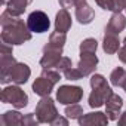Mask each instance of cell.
I'll use <instances>...</instances> for the list:
<instances>
[{"label": "cell", "mask_w": 126, "mask_h": 126, "mask_svg": "<svg viewBox=\"0 0 126 126\" xmlns=\"http://www.w3.org/2000/svg\"><path fill=\"white\" fill-rule=\"evenodd\" d=\"M0 24H2V34H0L2 42L11 46L22 45L31 39V31L27 22H24V19L19 16L12 15L9 11H5L0 15Z\"/></svg>", "instance_id": "cell-1"}, {"label": "cell", "mask_w": 126, "mask_h": 126, "mask_svg": "<svg viewBox=\"0 0 126 126\" xmlns=\"http://www.w3.org/2000/svg\"><path fill=\"white\" fill-rule=\"evenodd\" d=\"M0 99L5 104H12L15 108H24L28 104V96L27 94L16 85V86H6L2 94H0Z\"/></svg>", "instance_id": "cell-2"}, {"label": "cell", "mask_w": 126, "mask_h": 126, "mask_svg": "<svg viewBox=\"0 0 126 126\" xmlns=\"http://www.w3.org/2000/svg\"><path fill=\"white\" fill-rule=\"evenodd\" d=\"M36 116L39 119L40 123H52L59 114L56 111V107H55V102L53 99L47 95V96H42V99L37 102L36 105Z\"/></svg>", "instance_id": "cell-3"}, {"label": "cell", "mask_w": 126, "mask_h": 126, "mask_svg": "<svg viewBox=\"0 0 126 126\" xmlns=\"http://www.w3.org/2000/svg\"><path fill=\"white\" fill-rule=\"evenodd\" d=\"M15 62H16V59L14 58L12 46L2 42V47H0V82L3 85L9 83L8 82V74H9V70L12 68V65Z\"/></svg>", "instance_id": "cell-4"}, {"label": "cell", "mask_w": 126, "mask_h": 126, "mask_svg": "<svg viewBox=\"0 0 126 126\" xmlns=\"http://www.w3.org/2000/svg\"><path fill=\"white\" fill-rule=\"evenodd\" d=\"M82 98H83V89L80 86L62 85L56 91V101L59 104H64V105L77 104Z\"/></svg>", "instance_id": "cell-5"}, {"label": "cell", "mask_w": 126, "mask_h": 126, "mask_svg": "<svg viewBox=\"0 0 126 126\" xmlns=\"http://www.w3.org/2000/svg\"><path fill=\"white\" fill-rule=\"evenodd\" d=\"M27 25L31 33H45L50 27L49 16L43 11H34L27 18Z\"/></svg>", "instance_id": "cell-6"}, {"label": "cell", "mask_w": 126, "mask_h": 126, "mask_svg": "<svg viewBox=\"0 0 126 126\" xmlns=\"http://www.w3.org/2000/svg\"><path fill=\"white\" fill-rule=\"evenodd\" d=\"M31 76V70L27 64L24 62H15L12 65V68L9 70V74H8V82H12L15 85H24L27 83V80L30 79Z\"/></svg>", "instance_id": "cell-7"}, {"label": "cell", "mask_w": 126, "mask_h": 126, "mask_svg": "<svg viewBox=\"0 0 126 126\" xmlns=\"http://www.w3.org/2000/svg\"><path fill=\"white\" fill-rule=\"evenodd\" d=\"M111 94H113V91H111V88L108 86L107 82L102 83V85H99V86L92 88V92H91V95H89V107H92V108H99L101 105L105 104L107 98H108Z\"/></svg>", "instance_id": "cell-8"}, {"label": "cell", "mask_w": 126, "mask_h": 126, "mask_svg": "<svg viewBox=\"0 0 126 126\" xmlns=\"http://www.w3.org/2000/svg\"><path fill=\"white\" fill-rule=\"evenodd\" d=\"M96 65H98L96 53H92V52H80V59H79L77 68L80 70V73H82L83 77L91 76L95 71Z\"/></svg>", "instance_id": "cell-9"}, {"label": "cell", "mask_w": 126, "mask_h": 126, "mask_svg": "<svg viewBox=\"0 0 126 126\" xmlns=\"http://www.w3.org/2000/svg\"><path fill=\"white\" fill-rule=\"evenodd\" d=\"M62 55V49H55V47H49L47 45L43 47V55L40 58V67L43 70L46 68H55L58 61L61 59Z\"/></svg>", "instance_id": "cell-10"}, {"label": "cell", "mask_w": 126, "mask_h": 126, "mask_svg": "<svg viewBox=\"0 0 126 126\" xmlns=\"http://www.w3.org/2000/svg\"><path fill=\"white\" fill-rule=\"evenodd\" d=\"M122 107H123V99L117 94H111L105 101V108H107L105 114H107V117L110 120H119Z\"/></svg>", "instance_id": "cell-11"}, {"label": "cell", "mask_w": 126, "mask_h": 126, "mask_svg": "<svg viewBox=\"0 0 126 126\" xmlns=\"http://www.w3.org/2000/svg\"><path fill=\"white\" fill-rule=\"evenodd\" d=\"M108 117L107 114L101 113V111H95V113H88V114H83L77 119L79 125L82 126H95V125H107L108 123Z\"/></svg>", "instance_id": "cell-12"}, {"label": "cell", "mask_w": 126, "mask_h": 126, "mask_svg": "<svg viewBox=\"0 0 126 126\" xmlns=\"http://www.w3.org/2000/svg\"><path fill=\"white\" fill-rule=\"evenodd\" d=\"M126 28V18L120 14V12H113L107 27H105V33L108 34H120L123 30Z\"/></svg>", "instance_id": "cell-13"}, {"label": "cell", "mask_w": 126, "mask_h": 126, "mask_svg": "<svg viewBox=\"0 0 126 126\" xmlns=\"http://www.w3.org/2000/svg\"><path fill=\"white\" fill-rule=\"evenodd\" d=\"M55 85H56V83H53V82L49 80L47 77L40 76V77L36 79L34 83H33V92H34L36 95H39V96H47V95H50V92L53 91V86H55Z\"/></svg>", "instance_id": "cell-14"}, {"label": "cell", "mask_w": 126, "mask_h": 126, "mask_svg": "<svg viewBox=\"0 0 126 126\" xmlns=\"http://www.w3.org/2000/svg\"><path fill=\"white\" fill-rule=\"evenodd\" d=\"M31 2L33 0H2V3L6 6V11H9L15 16H21Z\"/></svg>", "instance_id": "cell-15"}, {"label": "cell", "mask_w": 126, "mask_h": 126, "mask_svg": "<svg viewBox=\"0 0 126 126\" xmlns=\"http://www.w3.org/2000/svg\"><path fill=\"white\" fill-rule=\"evenodd\" d=\"M74 8H76V19H77L80 24H83V25L91 24L92 19L95 18V12H94V9L88 5V2L83 3V5L74 6Z\"/></svg>", "instance_id": "cell-16"}, {"label": "cell", "mask_w": 126, "mask_h": 126, "mask_svg": "<svg viewBox=\"0 0 126 126\" xmlns=\"http://www.w3.org/2000/svg\"><path fill=\"white\" fill-rule=\"evenodd\" d=\"M71 28V16L67 9H61L55 16V30L61 33H67Z\"/></svg>", "instance_id": "cell-17"}, {"label": "cell", "mask_w": 126, "mask_h": 126, "mask_svg": "<svg viewBox=\"0 0 126 126\" xmlns=\"http://www.w3.org/2000/svg\"><path fill=\"white\" fill-rule=\"evenodd\" d=\"M102 49L105 53L113 55L120 49V40L117 37V34H104V40H102Z\"/></svg>", "instance_id": "cell-18"}, {"label": "cell", "mask_w": 126, "mask_h": 126, "mask_svg": "<svg viewBox=\"0 0 126 126\" xmlns=\"http://www.w3.org/2000/svg\"><path fill=\"white\" fill-rule=\"evenodd\" d=\"M22 120H24V116L19 111L11 110L2 116V125L3 126H18V125H22Z\"/></svg>", "instance_id": "cell-19"}, {"label": "cell", "mask_w": 126, "mask_h": 126, "mask_svg": "<svg viewBox=\"0 0 126 126\" xmlns=\"http://www.w3.org/2000/svg\"><path fill=\"white\" fill-rule=\"evenodd\" d=\"M67 42V33H61V31H53L49 37L47 46L49 47H55V49H64V45Z\"/></svg>", "instance_id": "cell-20"}, {"label": "cell", "mask_w": 126, "mask_h": 126, "mask_svg": "<svg viewBox=\"0 0 126 126\" xmlns=\"http://www.w3.org/2000/svg\"><path fill=\"white\" fill-rule=\"evenodd\" d=\"M110 82L116 88H123V85L126 82V70L122 68V67L114 68L111 71V74H110Z\"/></svg>", "instance_id": "cell-21"}, {"label": "cell", "mask_w": 126, "mask_h": 126, "mask_svg": "<svg viewBox=\"0 0 126 126\" xmlns=\"http://www.w3.org/2000/svg\"><path fill=\"white\" fill-rule=\"evenodd\" d=\"M65 116L68 117V119H79L80 116H83V108L79 105V104H70V105H67L65 107Z\"/></svg>", "instance_id": "cell-22"}, {"label": "cell", "mask_w": 126, "mask_h": 126, "mask_svg": "<svg viewBox=\"0 0 126 126\" xmlns=\"http://www.w3.org/2000/svg\"><path fill=\"white\" fill-rule=\"evenodd\" d=\"M96 49H98V42L92 37H88L85 39L82 43H80V52H92V53H96Z\"/></svg>", "instance_id": "cell-23"}, {"label": "cell", "mask_w": 126, "mask_h": 126, "mask_svg": "<svg viewBox=\"0 0 126 126\" xmlns=\"http://www.w3.org/2000/svg\"><path fill=\"white\" fill-rule=\"evenodd\" d=\"M64 77L67 79V80H80L83 76H82V73H80V70L77 68V67H70L68 70H65L64 73Z\"/></svg>", "instance_id": "cell-24"}, {"label": "cell", "mask_w": 126, "mask_h": 126, "mask_svg": "<svg viewBox=\"0 0 126 126\" xmlns=\"http://www.w3.org/2000/svg\"><path fill=\"white\" fill-rule=\"evenodd\" d=\"M70 67H73V64H71V59L70 58H67V56H61V59L58 61V64H56V70L59 71V73H64L65 70H68Z\"/></svg>", "instance_id": "cell-25"}, {"label": "cell", "mask_w": 126, "mask_h": 126, "mask_svg": "<svg viewBox=\"0 0 126 126\" xmlns=\"http://www.w3.org/2000/svg\"><path fill=\"white\" fill-rule=\"evenodd\" d=\"M39 123H40V122H39V119H37L36 114L30 113V114H25V116H24V120H22V125H24V126H36V125H39Z\"/></svg>", "instance_id": "cell-26"}, {"label": "cell", "mask_w": 126, "mask_h": 126, "mask_svg": "<svg viewBox=\"0 0 126 126\" xmlns=\"http://www.w3.org/2000/svg\"><path fill=\"white\" fill-rule=\"evenodd\" d=\"M95 3L104 11H114V0H95Z\"/></svg>", "instance_id": "cell-27"}, {"label": "cell", "mask_w": 126, "mask_h": 126, "mask_svg": "<svg viewBox=\"0 0 126 126\" xmlns=\"http://www.w3.org/2000/svg\"><path fill=\"white\" fill-rule=\"evenodd\" d=\"M107 80H105V77L102 76V74H94L92 77H91V86L92 88H95V86H99V85H102V83H105Z\"/></svg>", "instance_id": "cell-28"}, {"label": "cell", "mask_w": 126, "mask_h": 126, "mask_svg": "<svg viewBox=\"0 0 126 126\" xmlns=\"http://www.w3.org/2000/svg\"><path fill=\"white\" fill-rule=\"evenodd\" d=\"M126 9V0H114V11L113 12H122Z\"/></svg>", "instance_id": "cell-29"}, {"label": "cell", "mask_w": 126, "mask_h": 126, "mask_svg": "<svg viewBox=\"0 0 126 126\" xmlns=\"http://www.w3.org/2000/svg\"><path fill=\"white\" fill-rule=\"evenodd\" d=\"M50 125H52V126H59V125H61V126H67V125H68V120L64 119V117H59V116H58Z\"/></svg>", "instance_id": "cell-30"}, {"label": "cell", "mask_w": 126, "mask_h": 126, "mask_svg": "<svg viewBox=\"0 0 126 126\" xmlns=\"http://www.w3.org/2000/svg\"><path fill=\"white\" fill-rule=\"evenodd\" d=\"M59 2V6L62 9H70L74 6V0H58Z\"/></svg>", "instance_id": "cell-31"}, {"label": "cell", "mask_w": 126, "mask_h": 126, "mask_svg": "<svg viewBox=\"0 0 126 126\" xmlns=\"http://www.w3.org/2000/svg\"><path fill=\"white\" fill-rule=\"evenodd\" d=\"M117 53H119V55H117V56H119V59L123 62V64H126V46H125V45L117 50Z\"/></svg>", "instance_id": "cell-32"}, {"label": "cell", "mask_w": 126, "mask_h": 126, "mask_svg": "<svg viewBox=\"0 0 126 126\" xmlns=\"http://www.w3.org/2000/svg\"><path fill=\"white\" fill-rule=\"evenodd\" d=\"M119 125L120 126H126V111L123 113V114H120V117H119Z\"/></svg>", "instance_id": "cell-33"}, {"label": "cell", "mask_w": 126, "mask_h": 126, "mask_svg": "<svg viewBox=\"0 0 126 126\" xmlns=\"http://www.w3.org/2000/svg\"><path fill=\"white\" fill-rule=\"evenodd\" d=\"M86 3V0H74V6H79V5H83Z\"/></svg>", "instance_id": "cell-34"}, {"label": "cell", "mask_w": 126, "mask_h": 126, "mask_svg": "<svg viewBox=\"0 0 126 126\" xmlns=\"http://www.w3.org/2000/svg\"><path fill=\"white\" fill-rule=\"evenodd\" d=\"M123 89H125V92H126V82H125V85H123Z\"/></svg>", "instance_id": "cell-35"}, {"label": "cell", "mask_w": 126, "mask_h": 126, "mask_svg": "<svg viewBox=\"0 0 126 126\" xmlns=\"http://www.w3.org/2000/svg\"><path fill=\"white\" fill-rule=\"evenodd\" d=\"M123 45H125V46H126V37H125V40H123Z\"/></svg>", "instance_id": "cell-36"}, {"label": "cell", "mask_w": 126, "mask_h": 126, "mask_svg": "<svg viewBox=\"0 0 126 126\" xmlns=\"http://www.w3.org/2000/svg\"><path fill=\"white\" fill-rule=\"evenodd\" d=\"M125 11H126V9H125Z\"/></svg>", "instance_id": "cell-37"}]
</instances>
